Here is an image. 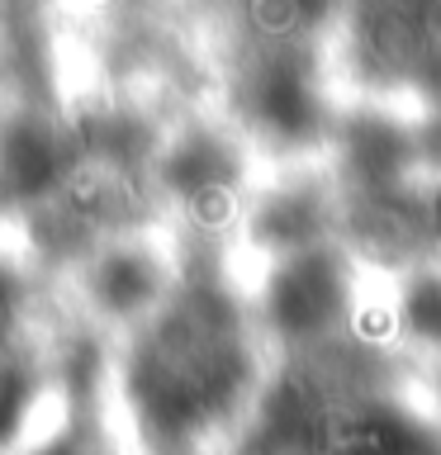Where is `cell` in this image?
I'll use <instances>...</instances> for the list:
<instances>
[{"instance_id": "obj_1", "label": "cell", "mask_w": 441, "mask_h": 455, "mask_svg": "<svg viewBox=\"0 0 441 455\" xmlns=\"http://www.w3.org/2000/svg\"><path fill=\"white\" fill-rule=\"evenodd\" d=\"M5 304H10V280L0 275V313H5Z\"/></svg>"}]
</instances>
